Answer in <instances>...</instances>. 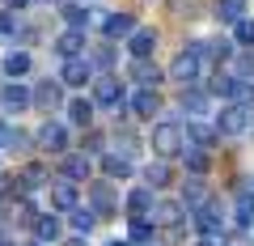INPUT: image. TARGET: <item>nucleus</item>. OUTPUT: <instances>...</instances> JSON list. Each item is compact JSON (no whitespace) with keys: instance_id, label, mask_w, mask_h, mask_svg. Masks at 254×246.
I'll list each match as a JSON object with an SVG mask.
<instances>
[{"instance_id":"7c9ffc66","label":"nucleus","mask_w":254,"mask_h":246,"mask_svg":"<svg viewBox=\"0 0 254 246\" xmlns=\"http://www.w3.org/2000/svg\"><path fill=\"white\" fill-rule=\"evenodd\" d=\"M242 17H246V0H216V21L237 26Z\"/></svg>"},{"instance_id":"f8f14e48","label":"nucleus","mask_w":254,"mask_h":246,"mask_svg":"<svg viewBox=\"0 0 254 246\" xmlns=\"http://www.w3.org/2000/svg\"><path fill=\"white\" fill-rule=\"evenodd\" d=\"M0 106L9 110V115H21V110L30 106V85H21V81H9L4 89H0Z\"/></svg>"},{"instance_id":"ea45409f","label":"nucleus","mask_w":254,"mask_h":246,"mask_svg":"<svg viewBox=\"0 0 254 246\" xmlns=\"http://www.w3.org/2000/svg\"><path fill=\"white\" fill-rule=\"evenodd\" d=\"M237 73H242V81H254V51L237 55Z\"/></svg>"},{"instance_id":"393cba45","label":"nucleus","mask_w":254,"mask_h":246,"mask_svg":"<svg viewBox=\"0 0 254 246\" xmlns=\"http://www.w3.org/2000/svg\"><path fill=\"white\" fill-rule=\"evenodd\" d=\"M64 21H68V30H85L93 26V21H102L98 9H81V4H64Z\"/></svg>"},{"instance_id":"c9c22d12","label":"nucleus","mask_w":254,"mask_h":246,"mask_svg":"<svg viewBox=\"0 0 254 246\" xmlns=\"http://www.w3.org/2000/svg\"><path fill=\"white\" fill-rule=\"evenodd\" d=\"M233 43H242L246 51H254V21H250V17H242V21L233 26Z\"/></svg>"},{"instance_id":"bb28decb","label":"nucleus","mask_w":254,"mask_h":246,"mask_svg":"<svg viewBox=\"0 0 254 246\" xmlns=\"http://www.w3.org/2000/svg\"><path fill=\"white\" fill-rule=\"evenodd\" d=\"M187 136L195 140V145H199V149H212V145H216V136H220V132L212 128L208 119H195V123H187Z\"/></svg>"},{"instance_id":"aec40b11","label":"nucleus","mask_w":254,"mask_h":246,"mask_svg":"<svg viewBox=\"0 0 254 246\" xmlns=\"http://www.w3.org/2000/svg\"><path fill=\"white\" fill-rule=\"evenodd\" d=\"M17 182L26 187V195H30V191H38V187H47V182H51V170H47V162H30L26 170L17 174Z\"/></svg>"},{"instance_id":"9d476101","label":"nucleus","mask_w":254,"mask_h":246,"mask_svg":"<svg viewBox=\"0 0 254 246\" xmlns=\"http://www.w3.org/2000/svg\"><path fill=\"white\" fill-rule=\"evenodd\" d=\"M93 81V68H89V60H64V73H60V85H72V89H85V85Z\"/></svg>"},{"instance_id":"f704fd0d","label":"nucleus","mask_w":254,"mask_h":246,"mask_svg":"<svg viewBox=\"0 0 254 246\" xmlns=\"http://www.w3.org/2000/svg\"><path fill=\"white\" fill-rule=\"evenodd\" d=\"M115 60H119V55H115V47H110V43H102L98 51L89 55V68H106V73H110V68H115Z\"/></svg>"},{"instance_id":"a18cd8bd","label":"nucleus","mask_w":254,"mask_h":246,"mask_svg":"<svg viewBox=\"0 0 254 246\" xmlns=\"http://www.w3.org/2000/svg\"><path fill=\"white\" fill-rule=\"evenodd\" d=\"M64 246H85V242H81V238H72V242H64Z\"/></svg>"},{"instance_id":"9b49d317","label":"nucleus","mask_w":254,"mask_h":246,"mask_svg":"<svg viewBox=\"0 0 254 246\" xmlns=\"http://www.w3.org/2000/svg\"><path fill=\"white\" fill-rule=\"evenodd\" d=\"M51 47H55L60 60H81V55H85V30H64Z\"/></svg>"},{"instance_id":"49530a36","label":"nucleus","mask_w":254,"mask_h":246,"mask_svg":"<svg viewBox=\"0 0 254 246\" xmlns=\"http://www.w3.org/2000/svg\"><path fill=\"white\" fill-rule=\"evenodd\" d=\"M0 246H13V242H9V238H0Z\"/></svg>"},{"instance_id":"ddd939ff","label":"nucleus","mask_w":254,"mask_h":246,"mask_svg":"<svg viewBox=\"0 0 254 246\" xmlns=\"http://www.w3.org/2000/svg\"><path fill=\"white\" fill-rule=\"evenodd\" d=\"M102 34L115 43V38H131L136 34V17L131 13H110V17H102Z\"/></svg>"},{"instance_id":"20e7f679","label":"nucleus","mask_w":254,"mask_h":246,"mask_svg":"<svg viewBox=\"0 0 254 246\" xmlns=\"http://www.w3.org/2000/svg\"><path fill=\"white\" fill-rule=\"evenodd\" d=\"M123 81H119V77H98V81H93V102H98V106H110V110H123Z\"/></svg>"},{"instance_id":"39448f33","label":"nucleus","mask_w":254,"mask_h":246,"mask_svg":"<svg viewBox=\"0 0 254 246\" xmlns=\"http://www.w3.org/2000/svg\"><path fill=\"white\" fill-rule=\"evenodd\" d=\"M38 149H43V153H68V128H64V123H55V119H47L43 128H38Z\"/></svg>"},{"instance_id":"a878e982","label":"nucleus","mask_w":254,"mask_h":246,"mask_svg":"<svg viewBox=\"0 0 254 246\" xmlns=\"http://www.w3.org/2000/svg\"><path fill=\"white\" fill-rule=\"evenodd\" d=\"M170 178H174V170H170V162H161V157H153V162L144 165V182H148V191H153V187H170Z\"/></svg>"},{"instance_id":"2f4dec72","label":"nucleus","mask_w":254,"mask_h":246,"mask_svg":"<svg viewBox=\"0 0 254 246\" xmlns=\"http://www.w3.org/2000/svg\"><path fill=\"white\" fill-rule=\"evenodd\" d=\"M68 225H72V234H93V225H98V212L93 208H72V221H68Z\"/></svg>"},{"instance_id":"473e14b6","label":"nucleus","mask_w":254,"mask_h":246,"mask_svg":"<svg viewBox=\"0 0 254 246\" xmlns=\"http://www.w3.org/2000/svg\"><path fill=\"white\" fill-rule=\"evenodd\" d=\"M208 55H212V60H229V55H233V38H203V60H208Z\"/></svg>"},{"instance_id":"a19ab883","label":"nucleus","mask_w":254,"mask_h":246,"mask_svg":"<svg viewBox=\"0 0 254 246\" xmlns=\"http://www.w3.org/2000/svg\"><path fill=\"white\" fill-rule=\"evenodd\" d=\"M220 246H254V242H250L246 229H233V234H225V242H220Z\"/></svg>"},{"instance_id":"79ce46f5","label":"nucleus","mask_w":254,"mask_h":246,"mask_svg":"<svg viewBox=\"0 0 254 246\" xmlns=\"http://www.w3.org/2000/svg\"><path fill=\"white\" fill-rule=\"evenodd\" d=\"M30 0H4V9H26Z\"/></svg>"},{"instance_id":"e433bc0d","label":"nucleus","mask_w":254,"mask_h":246,"mask_svg":"<svg viewBox=\"0 0 254 246\" xmlns=\"http://www.w3.org/2000/svg\"><path fill=\"white\" fill-rule=\"evenodd\" d=\"M148 238H153V221L131 217V242H136V246H148Z\"/></svg>"},{"instance_id":"72a5a7b5","label":"nucleus","mask_w":254,"mask_h":246,"mask_svg":"<svg viewBox=\"0 0 254 246\" xmlns=\"http://www.w3.org/2000/svg\"><path fill=\"white\" fill-rule=\"evenodd\" d=\"M254 225V195L242 191L237 195V229H250Z\"/></svg>"},{"instance_id":"c756f323","label":"nucleus","mask_w":254,"mask_h":246,"mask_svg":"<svg viewBox=\"0 0 254 246\" xmlns=\"http://www.w3.org/2000/svg\"><path fill=\"white\" fill-rule=\"evenodd\" d=\"M212 195H208V187H203V182H187V187H182V208L187 212H195V208H203V204H208Z\"/></svg>"},{"instance_id":"2eb2a0df","label":"nucleus","mask_w":254,"mask_h":246,"mask_svg":"<svg viewBox=\"0 0 254 246\" xmlns=\"http://www.w3.org/2000/svg\"><path fill=\"white\" fill-rule=\"evenodd\" d=\"M60 174L68 182H85L89 178V157L85 153H60Z\"/></svg>"},{"instance_id":"dca6fc26","label":"nucleus","mask_w":254,"mask_h":246,"mask_svg":"<svg viewBox=\"0 0 254 246\" xmlns=\"http://www.w3.org/2000/svg\"><path fill=\"white\" fill-rule=\"evenodd\" d=\"M178 102H182V110H187V115H195V119H199L203 110H208V102H212V93H208V89H199V85H182V93H178Z\"/></svg>"},{"instance_id":"f3484780","label":"nucleus","mask_w":254,"mask_h":246,"mask_svg":"<svg viewBox=\"0 0 254 246\" xmlns=\"http://www.w3.org/2000/svg\"><path fill=\"white\" fill-rule=\"evenodd\" d=\"M34 238H38V246H43V242H60V238H64L60 217H55V212H38V217H34Z\"/></svg>"},{"instance_id":"1a4fd4ad","label":"nucleus","mask_w":254,"mask_h":246,"mask_svg":"<svg viewBox=\"0 0 254 246\" xmlns=\"http://www.w3.org/2000/svg\"><path fill=\"white\" fill-rule=\"evenodd\" d=\"M199 64H203V60H199V55H195V51L187 47L182 55H174L170 77H174V81H182V85H195V77H199Z\"/></svg>"},{"instance_id":"423d86ee","label":"nucleus","mask_w":254,"mask_h":246,"mask_svg":"<svg viewBox=\"0 0 254 246\" xmlns=\"http://www.w3.org/2000/svg\"><path fill=\"white\" fill-rule=\"evenodd\" d=\"M195 229H199L203 238H220V229H225V212H220L216 200H208L203 208H195Z\"/></svg>"},{"instance_id":"cd10ccee","label":"nucleus","mask_w":254,"mask_h":246,"mask_svg":"<svg viewBox=\"0 0 254 246\" xmlns=\"http://www.w3.org/2000/svg\"><path fill=\"white\" fill-rule=\"evenodd\" d=\"M182 162H187L190 165V170H195V174H208L212 170V157H208V149H199V145H182Z\"/></svg>"},{"instance_id":"f257e3e1","label":"nucleus","mask_w":254,"mask_h":246,"mask_svg":"<svg viewBox=\"0 0 254 246\" xmlns=\"http://www.w3.org/2000/svg\"><path fill=\"white\" fill-rule=\"evenodd\" d=\"M182 145H187V140H182V123H178V119H161V123L153 128V153L161 157V162L178 157Z\"/></svg>"},{"instance_id":"6e6552de","label":"nucleus","mask_w":254,"mask_h":246,"mask_svg":"<svg viewBox=\"0 0 254 246\" xmlns=\"http://www.w3.org/2000/svg\"><path fill=\"white\" fill-rule=\"evenodd\" d=\"M47 191H51V208H60V212H72V208H81L76 182H68V178H55V182H47Z\"/></svg>"},{"instance_id":"58836bf2","label":"nucleus","mask_w":254,"mask_h":246,"mask_svg":"<svg viewBox=\"0 0 254 246\" xmlns=\"http://www.w3.org/2000/svg\"><path fill=\"white\" fill-rule=\"evenodd\" d=\"M4 38H17V21H13L9 9H0V43H4Z\"/></svg>"},{"instance_id":"5701e85b","label":"nucleus","mask_w":254,"mask_h":246,"mask_svg":"<svg viewBox=\"0 0 254 246\" xmlns=\"http://www.w3.org/2000/svg\"><path fill=\"white\" fill-rule=\"evenodd\" d=\"M30 64H34V55H30V51H9L0 68H4V77H9V81H21V77L30 73Z\"/></svg>"},{"instance_id":"0eeeda50","label":"nucleus","mask_w":254,"mask_h":246,"mask_svg":"<svg viewBox=\"0 0 254 246\" xmlns=\"http://www.w3.org/2000/svg\"><path fill=\"white\" fill-rule=\"evenodd\" d=\"M89 208L98 212V217L119 212V195H115V187H110V178H102V182H93V187H89Z\"/></svg>"},{"instance_id":"b1692460","label":"nucleus","mask_w":254,"mask_h":246,"mask_svg":"<svg viewBox=\"0 0 254 246\" xmlns=\"http://www.w3.org/2000/svg\"><path fill=\"white\" fill-rule=\"evenodd\" d=\"M68 123L89 132L93 128V102L89 98H72V102H68Z\"/></svg>"},{"instance_id":"f03ea898","label":"nucleus","mask_w":254,"mask_h":246,"mask_svg":"<svg viewBox=\"0 0 254 246\" xmlns=\"http://www.w3.org/2000/svg\"><path fill=\"white\" fill-rule=\"evenodd\" d=\"M250 123H254V106H246V102H229V106L220 110V119H216V132H225V136H242Z\"/></svg>"},{"instance_id":"37998d69","label":"nucleus","mask_w":254,"mask_h":246,"mask_svg":"<svg viewBox=\"0 0 254 246\" xmlns=\"http://www.w3.org/2000/svg\"><path fill=\"white\" fill-rule=\"evenodd\" d=\"M106 246H131V242H123V238H110V242Z\"/></svg>"},{"instance_id":"7ed1b4c3","label":"nucleus","mask_w":254,"mask_h":246,"mask_svg":"<svg viewBox=\"0 0 254 246\" xmlns=\"http://www.w3.org/2000/svg\"><path fill=\"white\" fill-rule=\"evenodd\" d=\"M30 106H38L43 115L60 110V106H64V85H60V81H51V77H47V81H38L34 89H30Z\"/></svg>"},{"instance_id":"6ab92c4d","label":"nucleus","mask_w":254,"mask_h":246,"mask_svg":"<svg viewBox=\"0 0 254 246\" xmlns=\"http://www.w3.org/2000/svg\"><path fill=\"white\" fill-rule=\"evenodd\" d=\"M153 208H157V200H153V191L148 187H136V191H127V217H153Z\"/></svg>"},{"instance_id":"4c0bfd02","label":"nucleus","mask_w":254,"mask_h":246,"mask_svg":"<svg viewBox=\"0 0 254 246\" xmlns=\"http://www.w3.org/2000/svg\"><path fill=\"white\" fill-rule=\"evenodd\" d=\"M115 145H119V157H127V162H131V157L140 153V145H136V136H131V132H123V136H115Z\"/></svg>"},{"instance_id":"4be33fe9","label":"nucleus","mask_w":254,"mask_h":246,"mask_svg":"<svg viewBox=\"0 0 254 246\" xmlns=\"http://www.w3.org/2000/svg\"><path fill=\"white\" fill-rule=\"evenodd\" d=\"M157 106H161L157 89H136V93H131V110H136V119H144V123L157 115Z\"/></svg>"},{"instance_id":"412c9836","label":"nucleus","mask_w":254,"mask_h":246,"mask_svg":"<svg viewBox=\"0 0 254 246\" xmlns=\"http://www.w3.org/2000/svg\"><path fill=\"white\" fill-rule=\"evenodd\" d=\"M131 81H136L140 89H157V81H161V68H157L153 60H131Z\"/></svg>"},{"instance_id":"a211bd4d","label":"nucleus","mask_w":254,"mask_h":246,"mask_svg":"<svg viewBox=\"0 0 254 246\" xmlns=\"http://www.w3.org/2000/svg\"><path fill=\"white\" fill-rule=\"evenodd\" d=\"M182 217H187V208H182L178 200H165V204H157V208H153V221L161 225V234H165V229H178Z\"/></svg>"},{"instance_id":"c85d7f7f","label":"nucleus","mask_w":254,"mask_h":246,"mask_svg":"<svg viewBox=\"0 0 254 246\" xmlns=\"http://www.w3.org/2000/svg\"><path fill=\"white\" fill-rule=\"evenodd\" d=\"M102 174H106L110 182L115 178H131V162L119 157V153H102Z\"/></svg>"},{"instance_id":"4468645a","label":"nucleus","mask_w":254,"mask_h":246,"mask_svg":"<svg viewBox=\"0 0 254 246\" xmlns=\"http://www.w3.org/2000/svg\"><path fill=\"white\" fill-rule=\"evenodd\" d=\"M153 47H157V30H148V26H136V34L127 38V55L131 60H148Z\"/></svg>"},{"instance_id":"de8ad7c7","label":"nucleus","mask_w":254,"mask_h":246,"mask_svg":"<svg viewBox=\"0 0 254 246\" xmlns=\"http://www.w3.org/2000/svg\"><path fill=\"white\" fill-rule=\"evenodd\" d=\"M26 246H38V242H26Z\"/></svg>"},{"instance_id":"c03bdc74","label":"nucleus","mask_w":254,"mask_h":246,"mask_svg":"<svg viewBox=\"0 0 254 246\" xmlns=\"http://www.w3.org/2000/svg\"><path fill=\"white\" fill-rule=\"evenodd\" d=\"M199 246H220V238H203V242Z\"/></svg>"}]
</instances>
